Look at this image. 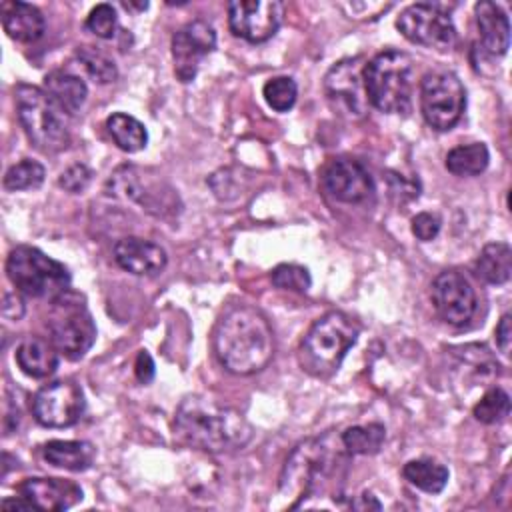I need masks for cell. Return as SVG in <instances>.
Instances as JSON below:
<instances>
[{
  "mask_svg": "<svg viewBox=\"0 0 512 512\" xmlns=\"http://www.w3.org/2000/svg\"><path fill=\"white\" fill-rule=\"evenodd\" d=\"M348 458L350 454L340 434L332 430L322 436L306 438L292 450L282 468L278 482L280 496L294 500L290 508H298L304 498L320 496L344 474Z\"/></svg>",
  "mask_w": 512,
  "mask_h": 512,
  "instance_id": "6da1fadb",
  "label": "cell"
},
{
  "mask_svg": "<svg viewBox=\"0 0 512 512\" xmlns=\"http://www.w3.org/2000/svg\"><path fill=\"white\" fill-rule=\"evenodd\" d=\"M212 346L232 374L260 372L274 354V334L266 316L252 306H234L216 322Z\"/></svg>",
  "mask_w": 512,
  "mask_h": 512,
  "instance_id": "7a4b0ae2",
  "label": "cell"
},
{
  "mask_svg": "<svg viewBox=\"0 0 512 512\" xmlns=\"http://www.w3.org/2000/svg\"><path fill=\"white\" fill-rule=\"evenodd\" d=\"M174 428L186 444L214 454L240 450L254 436V428L238 410L202 396H188L178 404Z\"/></svg>",
  "mask_w": 512,
  "mask_h": 512,
  "instance_id": "3957f363",
  "label": "cell"
},
{
  "mask_svg": "<svg viewBox=\"0 0 512 512\" xmlns=\"http://www.w3.org/2000/svg\"><path fill=\"white\" fill-rule=\"evenodd\" d=\"M358 336L360 324L350 314L340 310L326 312L308 328L300 342L298 360L302 370L318 378L332 376Z\"/></svg>",
  "mask_w": 512,
  "mask_h": 512,
  "instance_id": "277c9868",
  "label": "cell"
},
{
  "mask_svg": "<svg viewBox=\"0 0 512 512\" xmlns=\"http://www.w3.org/2000/svg\"><path fill=\"white\" fill-rule=\"evenodd\" d=\"M368 102L380 112H408L414 88V62L406 52L384 50L364 68Z\"/></svg>",
  "mask_w": 512,
  "mask_h": 512,
  "instance_id": "5b68a950",
  "label": "cell"
},
{
  "mask_svg": "<svg viewBox=\"0 0 512 512\" xmlns=\"http://www.w3.org/2000/svg\"><path fill=\"white\" fill-rule=\"evenodd\" d=\"M6 274L14 288L30 298L54 300L70 290L68 268L34 246H16L6 258Z\"/></svg>",
  "mask_w": 512,
  "mask_h": 512,
  "instance_id": "8992f818",
  "label": "cell"
},
{
  "mask_svg": "<svg viewBox=\"0 0 512 512\" xmlns=\"http://www.w3.org/2000/svg\"><path fill=\"white\" fill-rule=\"evenodd\" d=\"M18 120L28 140L42 152H60L70 144V132L64 114L52 104L48 94L32 84L14 88Z\"/></svg>",
  "mask_w": 512,
  "mask_h": 512,
  "instance_id": "52a82bcc",
  "label": "cell"
},
{
  "mask_svg": "<svg viewBox=\"0 0 512 512\" xmlns=\"http://www.w3.org/2000/svg\"><path fill=\"white\" fill-rule=\"evenodd\" d=\"M52 310L48 316L50 342L68 360H80L96 340V326L84 300L70 290L50 300Z\"/></svg>",
  "mask_w": 512,
  "mask_h": 512,
  "instance_id": "ba28073f",
  "label": "cell"
},
{
  "mask_svg": "<svg viewBox=\"0 0 512 512\" xmlns=\"http://www.w3.org/2000/svg\"><path fill=\"white\" fill-rule=\"evenodd\" d=\"M466 108V92L460 78L448 70L428 72L420 82V110L428 126L450 130Z\"/></svg>",
  "mask_w": 512,
  "mask_h": 512,
  "instance_id": "9c48e42d",
  "label": "cell"
},
{
  "mask_svg": "<svg viewBox=\"0 0 512 512\" xmlns=\"http://www.w3.org/2000/svg\"><path fill=\"white\" fill-rule=\"evenodd\" d=\"M366 60L362 56L336 62L324 76V92L332 108L346 118H362L368 112V94L364 84Z\"/></svg>",
  "mask_w": 512,
  "mask_h": 512,
  "instance_id": "30bf717a",
  "label": "cell"
},
{
  "mask_svg": "<svg viewBox=\"0 0 512 512\" xmlns=\"http://www.w3.org/2000/svg\"><path fill=\"white\" fill-rule=\"evenodd\" d=\"M396 28L412 44L434 50H450L456 42L454 22L438 4H410L400 12Z\"/></svg>",
  "mask_w": 512,
  "mask_h": 512,
  "instance_id": "8fae6325",
  "label": "cell"
},
{
  "mask_svg": "<svg viewBox=\"0 0 512 512\" xmlns=\"http://www.w3.org/2000/svg\"><path fill=\"white\" fill-rule=\"evenodd\" d=\"M86 408L84 392L74 380H56L42 386L32 400V414L46 428L74 426Z\"/></svg>",
  "mask_w": 512,
  "mask_h": 512,
  "instance_id": "7c38bea8",
  "label": "cell"
},
{
  "mask_svg": "<svg viewBox=\"0 0 512 512\" xmlns=\"http://www.w3.org/2000/svg\"><path fill=\"white\" fill-rule=\"evenodd\" d=\"M284 16V4L278 0H234L228 4V26L234 36L252 44L270 40Z\"/></svg>",
  "mask_w": 512,
  "mask_h": 512,
  "instance_id": "4fadbf2b",
  "label": "cell"
},
{
  "mask_svg": "<svg viewBox=\"0 0 512 512\" xmlns=\"http://www.w3.org/2000/svg\"><path fill=\"white\" fill-rule=\"evenodd\" d=\"M430 296L438 316L452 326L468 324L476 312V292L470 280L456 270L440 272L432 282Z\"/></svg>",
  "mask_w": 512,
  "mask_h": 512,
  "instance_id": "5bb4252c",
  "label": "cell"
},
{
  "mask_svg": "<svg viewBox=\"0 0 512 512\" xmlns=\"http://www.w3.org/2000/svg\"><path fill=\"white\" fill-rule=\"evenodd\" d=\"M216 48V32L204 20H192L172 36L174 72L180 82H192L202 60Z\"/></svg>",
  "mask_w": 512,
  "mask_h": 512,
  "instance_id": "9a60e30c",
  "label": "cell"
},
{
  "mask_svg": "<svg viewBox=\"0 0 512 512\" xmlns=\"http://www.w3.org/2000/svg\"><path fill=\"white\" fill-rule=\"evenodd\" d=\"M324 190L338 202L364 204L374 196L370 172L352 158H334L322 172Z\"/></svg>",
  "mask_w": 512,
  "mask_h": 512,
  "instance_id": "2e32d148",
  "label": "cell"
},
{
  "mask_svg": "<svg viewBox=\"0 0 512 512\" xmlns=\"http://www.w3.org/2000/svg\"><path fill=\"white\" fill-rule=\"evenodd\" d=\"M18 492L32 510L42 512H62L82 500V488L62 478H26L20 482Z\"/></svg>",
  "mask_w": 512,
  "mask_h": 512,
  "instance_id": "e0dca14e",
  "label": "cell"
},
{
  "mask_svg": "<svg viewBox=\"0 0 512 512\" xmlns=\"http://www.w3.org/2000/svg\"><path fill=\"white\" fill-rule=\"evenodd\" d=\"M114 260L116 264L136 276H156L166 268L168 256L162 246L138 238L126 236L114 244Z\"/></svg>",
  "mask_w": 512,
  "mask_h": 512,
  "instance_id": "ac0fdd59",
  "label": "cell"
},
{
  "mask_svg": "<svg viewBox=\"0 0 512 512\" xmlns=\"http://www.w3.org/2000/svg\"><path fill=\"white\" fill-rule=\"evenodd\" d=\"M476 26L482 48L492 56H502L510 46V22L496 2H478L474 6Z\"/></svg>",
  "mask_w": 512,
  "mask_h": 512,
  "instance_id": "d6986e66",
  "label": "cell"
},
{
  "mask_svg": "<svg viewBox=\"0 0 512 512\" xmlns=\"http://www.w3.org/2000/svg\"><path fill=\"white\" fill-rule=\"evenodd\" d=\"M42 90L48 94L52 104L66 116L76 114L88 96L86 82L66 70H54L46 74Z\"/></svg>",
  "mask_w": 512,
  "mask_h": 512,
  "instance_id": "ffe728a7",
  "label": "cell"
},
{
  "mask_svg": "<svg viewBox=\"0 0 512 512\" xmlns=\"http://www.w3.org/2000/svg\"><path fill=\"white\" fill-rule=\"evenodd\" d=\"M2 26L12 40L28 44L44 34L46 22L36 6L12 0L2 6Z\"/></svg>",
  "mask_w": 512,
  "mask_h": 512,
  "instance_id": "44dd1931",
  "label": "cell"
},
{
  "mask_svg": "<svg viewBox=\"0 0 512 512\" xmlns=\"http://www.w3.org/2000/svg\"><path fill=\"white\" fill-rule=\"evenodd\" d=\"M18 368L30 378H46L58 368V350L52 342L38 336L24 338L14 352Z\"/></svg>",
  "mask_w": 512,
  "mask_h": 512,
  "instance_id": "7402d4cb",
  "label": "cell"
},
{
  "mask_svg": "<svg viewBox=\"0 0 512 512\" xmlns=\"http://www.w3.org/2000/svg\"><path fill=\"white\" fill-rule=\"evenodd\" d=\"M42 456L54 468L84 472L94 464L96 448L86 440H50L44 444Z\"/></svg>",
  "mask_w": 512,
  "mask_h": 512,
  "instance_id": "603a6c76",
  "label": "cell"
},
{
  "mask_svg": "<svg viewBox=\"0 0 512 512\" xmlns=\"http://www.w3.org/2000/svg\"><path fill=\"white\" fill-rule=\"evenodd\" d=\"M512 272V250L506 242L486 244L476 260V274L488 284H504Z\"/></svg>",
  "mask_w": 512,
  "mask_h": 512,
  "instance_id": "cb8c5ba5",
  "label": "cell"
},
{
  "mask_svg": "<svg viewBox=\"0 0 512 512\" xmlns=\"http://www.w3.org/2000/svg\"><path fill=\"white\" fill-rule=\"evenodd\" d=\"M402 476L418 490L438 494L448 482V468L432 458H418L404 464Z\"/></svg>",
  "mask_w": 512,
  "mask_h": 512,
  "instance_id": "d4e9b609",
  "label": "cell"
},
{
  "mask_svg": "<svg viewBox=\"0 0 512 512\" xmlns=\"http://www.w3.org/2000/svg\"><path fill=\"white\" fill-rule=\"evenodd\" d=\"M106 128L114 144L124 152H138L148 142L146 126L130 114L114 112L106 118Z\"/></svg>",
  "mask_w": 512,
  "mask_h": 512,
  "instance_id": "484cf974",
  "label": "cell"
},
{
  "mask_svg": "<svg viewBox=\"0 0 512 512\" xmlns=\"http://www.w3.org/2000/svg\"><path fill=\"white\" fill-rule=\"evenodd\" d=\"M490 160L488 148L482 142H470L454 146L446 154V168L454 176H476L486 170Z\"/></svg>",
  "mask_w": 512,
  "mask_h": 512,
  "instance_id": "4316f807",
  "label": "cell"
},
{
  "mask_svg": "<svg viewBox=\"0 0 512 512\" xmlns=\"http://www.w3.org/2000/svg\"><path fill=\"white\" fill-rule=\"evenodd\" d=\"M340 440L350 456L376 454L386 440V428L378 422L350 426L340 434Z\"/></svg>",
  "mask_w": 512,
  "mask_h": 512,
  "instance_id": "83f0119b",
  "label": "cell"
},
{
  "mask_svg": "<svg viewBox=\"0 0 512 512\" xmlns=\"http://www.w3.org/2000/svg\"><path fill=\"white\" fill-rule=\"evenodd\" d=\"M46 170L40 162L24 158L16 164H12L4 174V188L6 190H32L38 188L44 182Z\"/></svg>",
  "mask_w": 512,
  "mask_h": 512,
  "instance_id": "f1b7e54d",
  "label": "cell"
},
{
  "mask_svg": "<svg viewBox=\"0 0 512 512\" xmlns=\"http://www.w3.org/2000/svg\"><path fill=\"white\" fill-rule=\"evenodd\" d=\"M76 58L80 60L84 70L100 84H108L118 78V68L114 60L94 46H80L76 50Z\"/></svg>",
  "mask_w": 512,
  "mask_h": 512,
  "instance_id": "f546056e",
  "label": "cell"
},
{
  "mask_svg": "<svg viewBox=\"0 0 512 512\" xmlns=\"http://www.w3.org/2000/svg\"><path fill=\"white\" fill-rule=\"evenodd\" d=\"M266 104L276 112H288L298 96V86L290 76L270 78L262 88Z\"/></svg>",
  "mask_w": 512,
  "mask_h": 512,
  "instance_id": "4dcf8cb0",
  "label": "cell"
},
{
  "mask_svg": "<svg viewBox=\"0 0 512 512\" xmlns=\"http://www.w3.org/2000/svg\"><path fill=\"white\" fill-rule=\"evenodd\" d=\"M510 414V396L502 388L488 390L474 406V418L482 424L502 422Z\"/></svg>",
  "mask_w": 512,
  "mask_h": 512,
  "instance_id": "1f68e13d",
  "label": "cell"
},
{
  "mask_svg": "<svg viewBox=\"0 0 512 512\" xmlns=\"http://www.w3.org/2000/svg\"><path fill=\"white\" fill-rule=\"evenodd\" d=\"M270 278L276 288L292 290V292H306L312 286V276L308 268L298 264H278L272 270Z\"/></svg>",
  "mask_w": 512,
  "mask_h": 512,
  "instance_id": "d6a6232c",
  "label": "cell"
},
{
  "mask_svg": "<svg viewBox=\"0 0 512 512\" xmlns=\"http://www.w3.org/2000/svg\"><path fill=\"white\" fill-rule=\"evenodd\" d=\"M116 26H118L116 10L110 4L94 6L86 18V30L102 40L112 38L116 32Z\"/></svg>",
  "mask_w": 512,
  "mask_h": 512,
  "instance_id": "836d02e7",
  "label": "cell"
},
{
  "mask_svg": "<svg viewBox=\"0 0 512 512\" xmlns=\"http://www.w3.org/2000/svg\"><path fill=\"white\" fill-rule=\"evenodd\" d=\"M90 180H92V170H90L86 164H72V166H68V168L60 174L58 184H60L64 190H68V192H72V194H78V192L86 190V186L90 184Z\"/></svg>",
  "mask_w": 512,
  "mask_h": 512,
  "instance_id": "e575fe53",
  "label": "cell"
},
{
  "mask_svg": "<svg viewBox=\"0 0 512 512\" xmlns=\"http://www.w3.org/2000/svg\"><path fill=\"white\" fill-rule=\"evenodd\" d=\"M440 218L432 212H420L412 218V234L422 240V242H428L432 238L438 236L440 232Z\"/></svg>",
  "mask_w": 512,
  "mask_h": 512,
  "instance_id": "d590c367",
  "label": "cell"
},
{
  "mask_svg": "<svg viewBox=\"0 0 512 512\" xmlns=\"http://www.w3.org/2000/svg\"><path fill=\"white\" fill-rule=\"evenodd\" d=\"M494 334H496V346L500 348V352L504 356H508L510 354V342H512V316L508 312L500 318Z\"/></svg>",
  "mask_w": 512,
  "mask_h": 512,
  "instance_id": "8d00e7d4",
  "label": "cell"
},
{
  "mask_svg": "<svg viewBox=\"0 0 512 512\" xmlns=\"http://www.w3.org/2000/svg\"><path fill=\"white\" fill-rule=\"evenodd\" d=\"M134 374L138 378V382L148 384L154 378V360L146 350H140L134 362Z\"/></svg>",
  "mask_w": 512,
  "mask_h": 512,
  "instance_id": "74e56055",
  "label": "cell"
},
{
  "mask_svg": "<svg viewBox=\"0 0 512 512\" xmlns=\"http://www.w3.org/2000/svg\"><path fill=\"white\" fill-rule=\"evenodd\" d=\"M350 506L356 508V510H370V508L380 510V508H382V504H380L372 494H368V492H364L362 496H358Z\"/></svg>",
  "mask_w": 512,
  "mask_h": 512,
  "instance_id": "f35d334b",
  "label": "cell"
},
{
  "mask_svg": "<svg viewBox=\"0 0 512 512\" xmlns=\"http://www.w3.org/2000/svg\"><path fill=\"white\" fill-rule=\"evenodd\" d=\"M0 508L2 510H6V512H10V510H20V512H24V510H32V506L22 498V496H18V498H6V500H2V504H0Z\"/></svg>",
  "mask_w": 512,
  "mask_h": 512,
  "instance_id": "ab89813d",
  "label": "cell"
},
{
  "mask_svg": "<svg viewBox=\"0 0 512 512\" xmlns=\"http://www.w3.org/2000/svg\"><path fill=\"white\" fill-rule=\"evenodd\" d=\"M124 8H138V10H146V8H148V2H140V4H134V2H124Z\"/></svg>",
  "mask_w": 512,
  "mask_h": 512,
  "instance_id": "60d3db41",
  "label": "cell"
}]
</instances>
